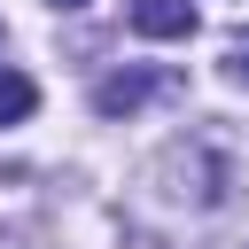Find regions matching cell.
<instances>
[{
  "instance_id": "2",
  "label": "cell",
  "mask_w": 249,
  "mask_h": 249,
  "mask_svg": "<svg viewBox=\"0 0 249 249\" xmlns=\"http://www.w3.org/2000/svg\"><path fill=\"white\" fill-rule=\"evenodd\" d=\"M156 93H171L163 70H109V78L93 86V109H101V117H132V109H148Z\"/></svg>"
},
{
  "instance_id": "1",
  "label": "cell",
  "mask_w": 249,
  "mask_h": 249,
  "mask_svg": "<svg viewBox=\"0 0 249 249\" xmlns=\"http://www.w3.org/2000/svg\"><path fill=\"white\" fill-rule=\"evenodd\" d=\"M156 187H163L171 210H210V202H226L233 171H226V156H218L210 140H171V148L156 156Z\"/></svg>"
},
{
  "instance_id": "3",
  "label": "cell",
  "mask_w": 249,
  "mask_h": 249,
  "mask_svg": "<svg viewBox=\"0 0 249 249\" xmlns=\"http://www.w3.org/2000/svg\"><path fill=\"white\" fill-rule=\"evenodd\" d=\"M195 0H132V31L140 39H195Z\"/></svg>"
},
{
  "instance_id": "5",
  "label": "cell",
  "mask_w": 249,
  "mask_h": 249,
  "mask_svg": "<svg viewBox=\"0 0 249 249\" xmlns=\"http://www.w3.org/2000/svg\"><path fill=\"white\" fill-rule=\"evenodd\" d=\"M226 78H233V86H249V31H233V39H226Z\"/></svg>"
},
{
  "instance_id": "6",
  "label": "cell",
  "mask_w": 249,
  "mask_h": 249,
  "mask_svg": "<svg viewBox=\"0 0 249 249\" xmlns=\"http://www.w3.org/2000/svg\"><path fill=\"white\" fill-rule=\"evenodd\" d=\"M47 8H86V0H47Z\"/></svg>"
},
{
  "instance_id": "7",
  "label": "cell",
  "mask_w": 249,
  "mask_h": 249,
  "mask_svg": "<svg viewBox=\"0 0 249 249\" xmlns=\"http://www.w3.org/2000/svg\"><path fill=\"white\" fill-rule=\"evenodd\" d=\"M0 39H8V23H0Z\"/></svg>"
},
{
  "instance_id": "4",
  "label": "cell",
  "mask_w": 249,
  "mask_h": 249,
  "mask_svg": "<svg viewBox=\"0 0 249 249\" xmlns=\"http://www.w3.org/2000/svg\"><path fill=\"white\" fill-rule=\"evenodd\" d=\"M31 109H39V86L23 70H0V124H23Z\"/></svg>"
}]
</instances>
